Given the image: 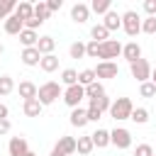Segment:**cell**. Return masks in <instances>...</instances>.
<instances>
[{"mask_svg":"<svg viewBox=\"0 0 156 156\" xmlns=\"http://www.w3.org/2000/svg\"><path fill=\"white\" fill-rule=\"evenodd\" d=\"M58 95H61V85L54 83V80H49V83H44V85L37 88V100H39L41 107H44V105H51Z\"/></svg>","mask_w":156,"mask_h":156,"instance_id":"cell-1","label":"cell"},{"mask_svg":"<svg viewBox=\"0 0 156 156\" xmlns=\"http://www.w3.org/2000/svg\"><path fill=\"white\" fill-rule=\"evenodd\" d=\"M132 110H134V105H132L129 98H117V100L110 105V115H112L117 122L129 119V117H132Z\"/></svg>","mask_w":156,"mask_h":156,"instance_id":"cell-2","label":"cell"},{"mask_svg":"<svg viewBox=\"0 0 156 156\" xmlns=\"http://www.w3.org/2000/svg\"><path fill=\"white\" fill-rule=\"evenodd\" d=\"M119 54H122V44H119L117 39H107V41H102L100 49H98V58H102V61H112V58H117Z\"/></svg>","mask_w":156,"mask_h":156,"instance_id":"cell-3","label":"cell"},{"mask_svg":"<svg viewBox=\"0 0 156 156\" xmlns=\"http://www.w3.org/2000/svg\"><path fill=\"white\" fill-rule=\"evenodd\" d=\"M122 27H124V32H127L129 37H136V34L141 32V17H139L134 10H127V12L122 15Z\"/></svg>","mask_w":156,"mask_h":156,"instance_id":"cell-4","label":"cell"},{"mask_svg":"<svg viewBox=\"0 0 156 156\" xmlns=\"http://www.w3.org/2000/svg\"><path fill=\"white\" fill-rule=\"evenodd\" d=\"M129 71H132V78H136L139 83L151 80V66L146 58H136L134 63H129Z\"/></svg>","mask_w":156,"mask_h":156,"instance_id":"cell-5","label":"cell"},{"mask_svg":"<svg viewBox=\"0 0 156 156\" xmlns=\"http://www.w3.org/2000/svg\"><path fill=\"white\" fill-rule=\"evenodd\" d=\"M83 98H85V88L78 85V83L63 90V102H66L68 107H80V100H83Z\"/></svg>","mask_w":156,"mask_h":156,"instance_id":"cell-6","label":"cell"},{"mask_svg":"<svg viewBox=\"0 0 156 156\" xmlns=\"http://www.w3.org/2000/svg\"><path fill=\"white\" fill-rule=\"evenodd\" d=\"M110 144H115L117 149H129V146H132V134H129V129H124V127L112 129V132H110Z\"/></svg>","mask_w":156,"mask_h":156,"instance_id":"cell-7","label":"cell"},{"mask_svg":"<svg viewBox=\"0 0 156 156\" xmlns=\"http://www.w3.org/2000/svg\"><path fill=\"white\" fill-rule=\"evenodd\" d=\"M93 71H95V78H117V73H119L115 61H100L98 68H93Z\"/></svg>","mask_w":156,"mask_h":156,"instance_id":"cell-8","label":"cell"},{"mask_svg":"<svg viewBox=\"0 0 156 156\" xmlns=\"http://www.w3.org/2000/svg\"><path fill=\"white\" fill-rule=\"evenodd\" d=\"M7 151H10V156H24V154L29 151L27 139H24V136H12L10 144H7Z\"/></svg>","mask_w":156,"mask_h":156,"instance_id":"cell-9","label":"cell"},{"mask_svg":"<svg viewBox=\"0 0 156 156\" xmlns=\"http://www.w3.org/2000/svg\"><path fill=\"white\" fill-rule=\"evenodd\" d=\"M88 15H90V7H88L85 2H76V5L71 7V20L78 22V24L88 22Z\"/></svg>","mask_w":156,"mask_h":156,"instance_id":"cell-10","label":"cell"},{"mask_svg":"<svg viewBox=\"0 0 156 156\" xmlns=\"http://www.w3.org/2000/svg\"><path fill=\"white\" fill-rule=\"evenodd\" d=\"M122 56H124L129 63H134L136 58H141V46H139L136 41H129V44L122 46Z\"/></svg>","mask_w":156,"mask_h":156,"instance_id":"cell-11","label":"cell"},{"mask_svg":"<svg viewBox=\"0 0 156 156\" xmlns=\"http://www.w3.org/2000/svg\"><path fill=\"white\" fill-rule=\"evenodd\" d=\"M22 63L24 66H39V61H41V54L37 51V46H29V49H22Z\"/></svg>","mask_w":156,"mask_h":156,"instance_id":"cell-12","label":"cell"},{"mask_svg":"<svg viewBox=\"0 0 156 156\" xmlns=\"http://www.w3.org/2000/svg\"><path fill=\"white\" fill-rule=\"evenodd\" d=\"M15 17H20L22 24H24L27 20L34 17V5H32V2H17V7H15Z\"/></svg>","mask_w":156,"mask_h":156,"instance_id":"cell-13","label":"cell"},{"mask_svg":"<svg viewBox=\"0 0 156 156\" xmlns=\"http://www.w3.org/2000/svg\"><path fill=\"white\" fill-rule=\"evenodd\" d=\"M54 46H56V39H54V37H39V41H37V51H39L41 56L54 54Z\"/></svg>","mask_w":156,"mask_h":156,"instance_id":"cell-14","label":"cell"},{"mask_svg":"<svg viewBox=\"0 0 156 156\" xmlns=\"http://www.w3.org/2000/svg\"><path fill=\"white\" fill-rule=\"evenodd\" d=\"M102 27H105L107 32H112V29H119V27H122V15H117L115 10H110V12L105 15V22H102Z\"/></svg>","mask_w":156,"mask_h":156,"instance_id":"cell-15","label":"cell"},{"mask_svg":"<svg viewBox=\"0 0 156 156\" xmlns=\"http://www.w3.org/2000/svg\"><path fill=\"white\" fill-rule=\"evenodd\" d=\"M24 29V24H22V20L20 17H15V15H10L7 20H5V32L7 34H17L20 37V32Z\"/></svg>","mask_w":156,"mask_h":156,"instance_id":"cell-16","label":"cell"},{"mask_svg":"<svg viewBox=\"0 0 156 156\" xmlns=\"http://www.w3.org/2000/svg\"><path fill=\"white\" fill-rule=\"evenodd\" d=\"M39 68H41L44 73H54V71L58 68V56H54V54H49V56H41V61H39Z\"/></svg>","mask_w":156,"mask_h":156,"instance_id":"cell-17","label":"cell"},{"mask_svg":"<svg viewBox=\"0 0 156 156\" xmlns=\"http://www.w3.org/2000/svg\"><path fill=\"white\" fill-rule=\"evenodd\" d=\"M17 93H20V98L32 100V98H37V85H34L32 80H22V83H20V88H17Z\"/></svg>","mask_w":156,"mask_h":156,"instance_id":"cell-18","label":"cell"},{"mask_svg":"<svg viewBox=\"0 0 156 156\" xmlns=\"http://www.w3.org/2000/svg\"><path fill=\"white\" fill-rule=\"evenodd\" d=\"M90 139H93V146L105 149V146L110 144V132H107V129H98V132H93V134H90Z\"/></svg>","mask_w":156,"mask_h":156,"instance_id":"cell-19","label":"cell"},{"mask_svg":"<svg viewBox=\"0 0 156 156\" xmlns=\"http://www.w3.org/2000/svg\"><path fill=\"white\" fill-rule=\"evenodd\" d=\"M22 110H24V115H27V117H39V115H41V105H39V100H37V98L24 100Z\"/></svg>","mask_w":156,"mask_h":156,"instance_id":"cell-20","label":"cell"},{"mask_svg":"<svg viewBox=\"0 0 156 156\" xmlns=\"http://www.w3.org/2000/svg\"><path fill=\"white\" fill-rule=\"evenodd\" d=\"M71 124L73 127H85L88 124V115H85V110L83 107H73V112H71Z\"/></svg>","mask_w":156,"mask_h":156,"instance_id":"cell-21","label":"cell"},{"mask_svg":"<svg viewBox=\"0 0 156 156\" xmlns=\"http://www.w3.org/2000/svg\"><path fill=\"white\" fill-rule=\"evenodd\" d=\"M56 149L63 151L66 156H71V154H76V139H73V136H61L58 144H56Z\"/></svg>","mask_w":156,"mask_h":156,"instance_id":"cell-22","label":"cell"},{"mask_svg":"<svg viewBox=\"0 0 156 156\" xmlns=\"http://www.w3.org/2000/svg\"><path fill=\"white\" fill-rule=\"evenodd\" d=\"M93 149H95V146H93V139H90V134H88V136H78V139H76V151H78V154L88 156Z\"/></svg>","mask_w":156,"mask_h":156,"instance_id":"cell-23","label":"cell"},{"mask_svg":"<svg viewBox=\"0 0 156 156\" xmlns=\"http://www.w3.org/2000/svg\"><path fill=\"white\" fill-rule=\"evenodd\" d=\"M20 41H22L24 49H29V46H37L39 37H37V32H32V29H22V32H20Z\"/></svg>","mask_w":156,"mask_h":156,"instance_id":"cell-24","label":"cell"},{"mask_svg":"<svg viewBox=\"0 0 156 156\" xmlns=\"http://www.w3.org/2000/svg\"><path fill=\"white\" fill-rule=\"evenodd\" d=\"M100 95H105V85H102L100 80H95V83H90V85H85V98H90V100H95V98H100Z\"/></svg>","mask_w":156,"mask_h":156,"instance_id":"cell-25","label":"cell"},{"mask_svg":"<svg viewBox=\"0 0 156 156\" xmlns=\"http://www.w3.org/2000/svg\"><path fill=\"white\" fill-rule=\"evenodd\" d=\"M90 37H93V41L102 44V41H107V39H110V32H107L102 24H95V27L90 29Z\"/></svg>","mask_w":156,"mask_h":156,"instance_id":"cell-26","label":"cell"},{"mask_svg":"<svg viewBox=\"0 0 156 156\" xmlns=\"http://www.w3.org/2000/svg\"><path fill=\"white\" fill-rule=\"evenodd\" d=\"M129 119L136 122V124H146V122H149V110H146V107H134Z\"/></svg>","mask_w":156,"mask_h":156,"instance_id":"cell-27","label":"cell"},{"mask_svg":"<svg viewBox=\"0 0 156 156\" xmlns=\"http://www.w3.org/2000/svg\"><path fill=\"white\" fill-rule=\"evenodd\" d=\"M17 2L15 0H0V20H7L10 15H15Z\"/></svg>","mask_w":156,"mask_h":156,"instance_id":"cell-28","label":"cell"},{"mask_svg":"<svg viewBox=\"0 0 156 156\" xmlns=\"http://www.w3.org/2000/svg\"><path fill=\"white\" fill-rule=\"evenodd\" d=\"M110 7H112V2H110V0H93V2H90V10H93V12H98V15H107V12H110Z\"/></svg>","mask_w":156,"mask_h":156,"instance_id":"cell-29","label":"cell"},{"mask_svg":"<svg viewBox=\"0 0 156 156\" xmlns=\"http://www.w3.org/2000/svg\"><path fill=\"white\" fill-rule=\"evenodd\" d=\"M61 83H63L66 88L76 85V83H78V71H73V68H66V71L61 73Z\"/></svg>","mask_w":156,"mask_h":156,"instance_id":"cell-30","label":"cell"},{"mask_svg":"<svg viewBox=\"0 0 156 156\" xmlns=\"http://www.w3.org/2000/svg\"><path fill=\"white\" fill-rule=\"evenodd\" d=\"M95 80H98V78H95V71H93V68H85V71L78 73V85H83V88L90 85V83H95Z\"/></svg>","mask_w":156,"mask_h":156,"instance_id":"cell-31","label":"cell"},{"mask_svg":"<svg viewBox=\"0 0 156 156\" xmlns=\"http://www.w3.org/2000/svg\"><path fill=\"white\" fill-rule=\"evenodd\" d=\"M49 15H51V12H49L46 2H41V0H39V2L34 5V17H37L39 22H44V20H49Z\"/></svg>","mask_w":156,"mask_h":156,"instance_id":"cell-32","label":"cell"},{"mask_svg":"<svg viewBox=\"0 0 156 156\" xmlns=\"http://www.w3.org/2000/svg\"><path fill=\"white\" fill-rule=\"evenodd\" d=\"M15 90V80L10 76H0V95H10Z\"/></svg>","mask_w":156,"mask_h":156,"instance_id":"cell-33","label":"cell"},{"mask_svg":"<svg viewBox=\"0 0 156 156\" xmlns=\"http://www.w3.org/2000/svg\"><path fill=\"white\" fill-rule=\"evenodd\" d=\"M68 54H71V58H83L85 56V44L83 41H73L71 49H68Z\"/></svg>","mask_w":156,"mask_h":156,"instance_id":"cell-34","label":"cell"},{"mask_svg":"<svg viewBox=\"0 0 156 156\" xmlns=\"http://www.w3.org/2000/svg\"><path fill=\"white\" fill-rule=\"evenodd\" d=\"M139 95H141V98H154V95H156V85H154L151 80L141 83V85H139Z\"/></svg>","mask_w":156,"mask_h":156,"instance_id":"cell-35","label":"cell"},{"mask_svg":"<svg viewBox=\"0 0 156 156\" xmlns=\"http://www.w3.org/2000/svg\"><path fill=\"white\" fill-rule=\"evenodd\" d=\"M90 105H93V107H98L100 112H105V110H110V105H112V102H110V98H107V95H100V98L90 100Z\"/></svg>","mask_w":156,"mask_h":156,"instance_id":"cell-36","label":"cell"},{"mask_svg":"<svg viewBox=\"0 0 156 156\" xmlns=\"http://www.w3.org/2000/svg\"><path fill=\"white\" fill-rule=\"evenodd\" d=\"M141 32H146V34H156V17H146V20L141 22Z\"/></svg>","mask_w":156,"mask_h":156,"instance_id":"cell-37","label":"cell"},{"mask_svg":"<svg viewBox=\"0 0 156 156\" xmlns=\"http://www.w3.org/2000/svg\"><path fill=\"white\" fill-rule=\"evenodd\" d=\"M98 49H100V44H98V41H88V44H85V56L98 58Z\"/></svg>","mask_w":156,"mask_h":156,"instance_id":"cell-38","label":"cell"},{"mask_svg":"<svg viewBox=\"0 0 156 156\" xmlns=\"http://www.w3.org/2000/svg\"><path fill=\"white\" fill-rule=\"evenodd\" d=\"M85 115H88V122H98V119L102 117V112H100L98 107H93V105H88V110H85Z\"/></svg>","mask_w":156,"mask_h":156,"instance_id":"cell-39","label":"cell"},{"mask_svg":"<svg viewBox=\"0 0 156 156\" xmlns=\"http://www.w3.org/2000/svg\"><path fill=\"white\" fill-rule=\"evenodd\" d=\"M134 156H154V149L149 144H139L136 151H134Z\"/></svg>","mask_w":156,"mask_h":156,"instance_id":"cell-40","label":"cell"},{"mask_svg":"<svg viewBox=\"0 0 156 156\" xmlns=\"http://www.w3.org/2000/svg\"><path fill=\"white\" fill-rule=\"evenodd\" d=\"M41 24H44V22H39L37 17H32V20H27V22H24V29H32V32H37V27H41Z\"/></svg>","mask_w":156,"mask_h":156,"instance_id":"cell-41","label":"cell"},{"mask_svg":"<svg viewBox=\"0 0 156 156\" xmlns=\"http://www.w3.org/2000/svg\"><path fill=\"white\" fill-rule=\"evenodd\" d=\"M144 10L149 12V17H156V0H146L144 2Z\"/></svg>","mask_w":156,"mask_h":156,"instance_id":"cell-42","label":"cell"},{"mask_svg":"<svg viewBox=\"0 0 156 156\" xmlns=\"http://www.w3.org/2000/svg\"><path fill=\"white\" fill-rule=\"evenodd\" d=\"M61 0H46V7H49V12H54V10H61Z\"/></svg>","mask_w":156,"mask_h":156,"instance_id":"cell-43","label":"cell"},{"mask_svg":"<svg viewBox=\"0 0 156 156\" xmlns=\"http://www.w3.org/2000/svg\"><path fill=\"white\" fill-rule=\"evenodd\" d=\"M10 132V119H0V136Z\"/></svg>","mask_w":156,"mask_h":156,"instance_id":"cell-44","label":"cell"},{"mask_svg":"<svg viewBox=\"0 0 156 156\" xmlns=\"http://www.w3.org/2000/svg\"><path fill=\"white\" fill-rule=\"evenodd\" d=\"M7 112H10V110H7V105H2V102H0V119H7Z\"/></svg>","mask_w":156,"mask_h":156,"instance_id":"cell-45","label":"cell"},{"mask_svg":"<svg viewBox=\"0 0 156 156\" xmlns=\"http://www.w3.org/2000/svg\"><path fill=\"white\" fill-rule=\"evenodd\" d=\"M49 156H66V154H63V151H58V149H56V146H54V149H51V154H49Z\"/></svg>","mask_w":156,"mask_h":156,"instance_id":"cell-46","label":"cell"},{"mask_svg":"<svg viewBox=\"0 0 156 156\" xmlns=\"http://www.w3.org/2000/svg\"><path fill=\"white\" fill-rule=\"evenodd\" d=\"M151 83L156 85V68H151Z\"/></svg>","mask_w":156,"mask_h":156,"instance_id":"cell-47","label":"cell"},{"mask_svg":"<svg viewBox=\"0 0 156 156\" xmlns=\"http://www.w3.org/2000/svg\"><path fill=\"white\" fill-rule=\"evenodd\" d=\"M24 156H37V154H34V151H27V154H24Z\"/></svg>","mask_w":156,"mask_h":156,"instance_id":"cell-48","label":"cell"},{"mask_svg":"<svg viewBox=\"0 0 156 156\" xmlns=\"http://www.w3.org/2000/svg\"><path fill=\"white\" fill-rule=\"evenodd\" d=\"M0 54H2V44H0Z\"/></svg>","mask_w":156,"mask_h":156,"instance_id":"cell-49","label":"cell"}]
</instances>
